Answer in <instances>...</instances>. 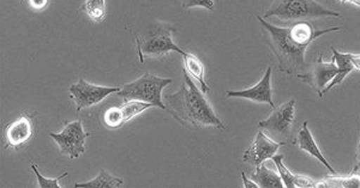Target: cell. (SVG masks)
I'll return each mask as SVG.
<instances>
[{"label": "cell", "instance_id": "4", "mask_svg": "<svg viewBox=\"0 0 360 188\" xmlns=\"http://www.w3.org/2000/svg\"><path fill=\"white\" fill-rule=\"evenodd\" d=\"M268 17H276L283 22H299L319 17H340V13L315 0H275L264 13V18Z\"/></svg>", "mask_w": 360, "mask_h": 188}, {"label": "cell", "instance_id": "15", "mask_svg": "<svg viewBox=\"0 0 360 188\" xmlns=\"http://www.w3.org/2000/svg\"><path fill=\"white\" fill-rule=\"evenodd\" d=\"M251 179L258 184V187L261 188H283V184L281 176L278 173L270 170L269 168H266L264 164L258 166L255 169V172L251 175Z\"/></svg>", "mask_w": 360, "mask_h": 188}, {"label": "cell", "instance_id": "16", "mask_svg": "<svg viewBox=\"0 0 360 188\" xmlns=\"http://www.w3.org/2000/svg\"><path fill=\"white\" fill-rule=\"evenodd\" d=\"M184 60L185 70L191 77L195 78L197 82L200 83L202 91L207 94L210 91V86L208 83L205 82V69L203 62L191 53H185L183 55Z\"/></svg>", "mask_w": 360, "mask_h": 188}, {"label": "cell", "instance_id": "23", "mask_svg": "<svg viewBox=\"0 0 360 188\" xmlns=\"http://www.w3.org/2000/svg\"><path fill=\"white\" fill-rule=\"evenodd\" d=\"M30 167L33 169L34 174L37 175V184H39V187L40 188H62V186L58 184H59V181L62 180L63 177L68 176V173H64V174L58 176L56 179H47L40 173L35 162H32Z\"/></svg>", "mask_w": 360, "mask_h": 188}, {"label": "cell", "instance_id": "27", "mask_svg": "<svg viewBox=\"0 0 360 188\" xmlns=\"http://www.w3.org/2000/svg\"><path fill=\"white\" fill-rule=\"evenodd\" d=\"M354 69L360 70V54H349Z\"/></svg>", "mask_w": 360, "mask_h": 188}, {"label": "cell", "instance_id": "25", "mask_svg": "<svg viewBox=\"0 0 360 188\" xmlns=\"http://www.w3.org/2000/svg\"><path fill=\"white\" fill-rule=\"evenodd\" d=\"M29 1H30L32 8L37 11H41L49 4V0H29Z\"/></svg>", "mask_w": 360, "mask_h": 188}, {"label": "cell", "instance_id": "21", "mask_svg": "<svg viewBox=\"0 0 360 188\" xmlns=\"http://www.w3.org/2000/svg\"><path fill=\"white\" fill-rule=\"evenodd\" d=\"M153 107L150 103L139 102V101H127L124 102L123 106L120 107V109L123 112L124 120L127 123L129 120L135 118L137 115L147 111L148 108Z\"/></svg>", "mask_w": 360, "mask_h": 188}, {"label": "cell", "instance_id": "9", "mask_svg": "<svg viewBox=\"0 0 360 188\" xmlns=\"http://www.w3.org/2000/svg\"><path fill=\"white\" fill-rule=\"evenodd\" d=\"M322 59L323 57L321 54L315 62L307 66L303 74H297L299 79L307 83L314 90L319 93V98H324L323 90L327 88L328 83L332 82L339 72V67L334 60L332 62H324Z\"/></svg>", "mask_w": 360, "mask_h": 188}, {"label": "cell", "instance_id": "28", "mask_svg": "<svg viewBox=\"0 0 360 188\" xmlns=\"http://www.w3.org/2000/svg\"><path fill=\"white\" fill-rule=\"evenodd\" d=\"M356 169L360 170V142L358 145V150H356Z\"/></svg>", "mask_w": 360, "mask_h": 188}, {"label": "cell", "instance_id": "17", "mask_svg": "<svg viewBox=\"0 0 360 188\" xmlns=\"http://www.w3.org/2000/svg\"><path fill=\"white\" fill-rule=\"evenodd\" d=\"M124 184V180L119 179V177H115L111 174L101 169L98 172V176L93 179L91 181L88 182H77L74 184L75 188H118Z\"/></svg>", "mask_w": 360, "mask_h": 188}, {"label": "cell", "instance_id": "6", "mask_svg": "<svg viewBox=\"0 0 360 188\" xmlns=\"http://www.w3.org/2000/svg\"><path fill=\"white\" fill-rule=\"evenodd\" d=\"M51 138L56 140L59 152L63 156H69L70 159H78L86 152V140L89 137L83 130L81 120L66 123L60 133H49Z\"/></svg>", "mask_w": 360, "mask_h": 188}, {"label": "cell", "instance_id": "22", "mask_svg": "<svg viewBox=\"0 0 360 188\" xmlns=\"http://www.w3.org/2000/svg\"><path fill=\"white\" fill-rule=\"evenodd\" d=\"M103 123L112 130L123 126L125 120H124L122 109L119 107H112L110 109H107L103 114Z\"/></svg>", "mask_w": 360, "mask_h": 188}, {"label": "cell", "instance_id": "20", "mask_svg": "<svg viewBox=\"0 0 360 188\" xmlns=\"http://www.w3.org/2000/svg\"><path fill=\"white\" fill-rule=\"evenodd\" d=\"M271 160L274 161V163L276 164L278 168V174L283 179L285 187L287 188H295L297 187V180H298V175L292 174L286 166L283 164V155H274L271 157Z\"/></svg>", "mask_w": 360, "mask_h": 188}, {"label": "cell", "instance_id": "1", "mask_svg": "<svg viewBox=\"0 0 360 188\" xmlns=\"http://www.w3.org/2000/svg\"><path fill=\"white\" fill-rule=\"evenodd\" d=\"M167 111L181 125H191L195 128L214 127L225 130L222 123L214 111L213 107L205 96V93L197 88L193 77L184 69V83L181 89L174 94L167 95Z\"/></svg>", "mask_w": 360, "mask_h": 188}, {"label": "cell", "instance_id": "3", "mask_svg": "<svg viewBox=\"0 0 360 188\" xmlns=\"http://www.w3.org/2000/svg\"><path fill=\"white\" fill-rule=\"evenodd\" d=\"M176 32L174 25L156 22L143 36L135 35L139 62H144L146 58L164 57L172 51L184 55L186 52L178 47L173 40Z\"/></svg>", "mask_w": 360, "mask_h": 188}, {"label": "cell", "instance_id": "13", "mask_svg": "<svg viewBox=\"0 0 360 188\" xmlns=\"http://www.w3.org/2000/svg\"><path fill=\"white\" fill-rule=\"evenodd\" d=\"M298 144L300 150L307 152L309 155H311L312 157H315L317 160L323 164L324 167L327 168L329 172L332 173L333 175H335L336 172L334 170V168L329 164L326 157L322 155V152L319 150V145L316 144L314 137H312L311 132L309 130V123L307 121H304L303 126L300 128V131L298 133Z\"/></svg>", "mask_w": 360, "mask_h": 188}, {"label": "cell", "instance_id": "12", "mask_svg": "<svg viewBox=\"0 0 360 188\" xmlns=\"http://www.w3.org/2000/svg\"><path fill=\"white\" fill-rule=\"evenodd\" d=\"M271 66L266 69V74L262 79L256 84L245 90H229L226 91V98H245L249 101L257 103H268L270 107L275 108L273 101V89H271Z\"/></svg>", "mask_w": 360, "mask_h": 188}, {"label": "cell", "instance_id": "5", "mask_svg": "<svg viewBox=\"0 0 360 188\" xmlns=\"http://www.w3.org/2000/svg\"><path fill=\"white\" fill-rule=\"evenodd\" d=\"M172 82L171 78L156 77L154 74H146L135 82L124 84L117 94L124 102L139 101L150 103L153 107H159L167 111V107L162 102V90Z\"/></svg>", "mask_w": 360, "mask_h": 188}, {"label": "cell", "instance_id": "26", "mask_svg": "<svg viewBox=\"0 0 360 188\" xmlns=\"http://www.w3.org/2000/svg\"><path fill=\"white\" fill-rule=\"evenodd\" d=\"M242 179L243 182H244V187L245 188H258V184L255 182L252 179L249 180L248 177H246L245 173H242Z\"/></svg>", "mask_w": 360, "mask_h": 188}, {"label": "cell", "instance_id": "7", "mask_svg": "<svg viewBox=\"0 0 360 188\" xmlns=\"http://www.w3.org/2000/svg\"><path fill=\"white\" fill-rule=\"evenodd\" d=\"M295 100L292 98L288 102L283 103L280 107H275L273 113L257 123L258 128L264 130L273 135V140H280L281 143H286L291 135L292 126L295 123Z\"/></svg>", "mask_w": 360, "mask_h": 188}, {"label": "cell", "instance_id": "10", "mask_svg": "<svg viewBox=\"0 0 360 188\" xmlns=\"http://www.w3.org/2000/svg\"><path fill=\"white\" fill-rule=\"evenodd\" d=\"M285 144L286 143L270 140L264 132L259 131L249 149L244 152L243 161L250 166H254L255 168L258 167L264 161L271 159L278 152L280 147H283Z\"/></svg>", "mask_w": 360, "mask_h": 188}, {"label": "cell", "instance_id": "8", "mask_svg": "<svg viewBox=\"0 0 360 188\" xmlns=\"http://www.w3.org/2000/svg\"><path fill=\"white\" fill-rule=\"evenodd\" d=\"M122 88L118 86H95L81 78L76 84L70 86V98L76 103L77 112L95 106L103 101L108 95L119 93Z\"/></svg>", "mask_w": 360, "mask_h": 188}, {"label": "cell", "instance_id": "24", "mask_svg": "<svg viewBox=\"0 0 360 188\" xmlns=\"http://www.w3.org/2000/svg\"><path fill=\"white\" fill-rule=\"evenodd\" d=\"M197 6H202L213 11L215 8V1L214 0H183L184 8H197Z\"/></svg>", "mask_w": 360, "mask_h": 188}, {"label": "cell", "instance_id": "18", "mask_svg": "<svg viewBox=\"0 0 360 188\" xmlns=\"http://www.w3.org/2000/svg\"><path fill=\"white\" fill-rule=\"evenodd\" d=\"M316 187L326 188H360V175L353 174L348 176L333 175L326 180L317 181Z\"/></svg>", "mask_w": 360, "mask_h": 188}, {"label": "cell", "instance_id": "14", "mask_svg": "<svg viewBox=\"0 0 360 188\" xmlns=\"http://www.w3.org/2000/svg\"><path fill=\"white\" fill-rule=\"evenodd\" d=\"M330 49H332L333 60L336 62V65L339 67V72H338L332 82L329 83L327 88L324 89L323 96L327 94L328 91L332 90L334 86L342 82L346 76L349 72H352L353 69H354V66H353L352 62H351L349 54L340 53L339 51L334 48V47H330Z\"/></svg>", "mask_w": 360, "mask_h": 188}, {"label": "cell", "instance_id": "29", "mask_svg": "<svg viewBox=\"0 0 360 188\" xmlns=\"http://www.w3.org/2000/svg\"><path fill=\"white\" fill-rule=\"evenodd\" d=\"M341 3H353L356 6H360V0H340Z\"/></svg>", "mask_w": 360, "mask_h": 188}, {"label": "cell", "instance_id": "2", "mask_svg": "<svg viewBox=\"0 0 360 188\" xmlns=\"http://www.w3.org/2000/svg\"><path fill=\"white\" fill-rule=\"evenodd\" d=\"M257 20L266 33V43L278 59V70L286 74H298L307 70L309 65L305 62V52L309 46L295 40L290 28L270 25L261 16H257Z\"/></svg>", "mask_w": 360, "mask_h": 188}, {"label": "cell", "instance_id": "19", "mask_svg": "<svg viewBox=\"0 0 360 188\" xmlns=\"http://www.w3.org/2000/svg\"><path fill=\"white\" fill-rule=\"evenodd\" d=\"M82 11L95 22L103 21L106 15L105 0H86L82 5Z\"/></svg>", "mask_w": 360, "mask_h": 188}, {"label": "cell", "instance_id": "11", "mask_svg": "<svg viewBox=\"0 0 360 188\" xmlns=\"http://www.w3.org/2000/svg\"><path fill=\"white\" fill-rule=\"evenodd\" d=\"M5 149L20 150L33 138V119L30 115H20L5 128Z\"/></svg>", "mask_w": 360, "mask_h": 188}]
</instances>
